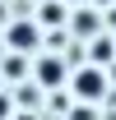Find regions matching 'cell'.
<instances>
[{"label":"cell","instance_id":"1","mask_svg":"<svg viewBox=\"0 0 116 120\" xmlns=\"http://www.w3.org/2000/svg\"><path fill=\"white\" fill-rule=\"evenodd\" d=\"M65 83H70L74 97H84V102H102V97H107V88H112V83H107V74H102V65H79Z\"/></svg>","mask_w":116,"mask_h":120},{"label":"cell","instance_id":"2","mask_svg":"<svg viewBox=\"0 0 116 120\" xmlns=\"http://www.w3.org/2000/svg\"><path fill=\"white\" fill-rule=\"evenodd\" d=\"M33 79H37L42 88H60V83L70 79V69H65V60H60V56H42V60H37V69H33Z\"/></svg>","mask_w":116,"mask_h":120},{"label":"cell","instance_id":"3","mask_svg":"<svg viewBox=\"0 0 116 120\" xmlns=\"http://www.w3.org/2000/svg\"><path fill=\"white\" fill-rule=\"evenodd\" d=\"M5 42L14 46V51H23V56H28V51H37V42H42V37H37V23H9V28H5Z\"/></svg>","mask_w":116,"mask_h":120},{"label":"cell","instance_id":"4","mask_svg":"<svg viewBox=\"0 0 116 120\" xmlns=\"http://www.w3.org/2000/svg\"><path fill=\"white\" fill-rule=\"evenodd\" d=\"M98 28H102L98 5H88V9H74V14H70V32H74V37H98Z\"/></svg>","mask_w":116,"mask_h":120},{"label":"cell","instance_id":"5","mask_svg":"<svg viewBox=\"0 0 116 120\" xmlns=\"http://www.w3.org/2000/svg\"><path fill=\"white\" fill-rule=\"evenodd\" d=\"M42 23H70V9H65V0H46L42 9H37Z\"/></svg>","mask_w":116,"mask_h":120},{"label":"cell","instance_id":"6","mask_svg":"<svg viewBox=\"0 0 116 120\" xmlns=\"http://www.w3.org/2000/svg\"><path fill=\"white\" fill-rule=\"evenodd\" d=\"M0 74L9 79V83H14V79H23V74H28V60H23V51H14V56H5V65H0Z\"/></svg>","mask_w":116,"mask_h":120},{"label":"cell","instance_id":"7","mask_svg":"<svg viewBox=\"0 0 116 120\" xmlns=\"http://www.w3.org/2000/svg\"><path fill=\"white\" fill-rule=\"evenodd\" d=\"M14 116V102H9V92H0V120H9Z\"/></svg>","mask_w":116,"mask_h":120},{"label":"cell","instance_id":"8","mask_svg":"<svg viewBox=\"0 0 116 120\" xmlns=\"http://www.w3.org/2000/svg\"><path fill=\"white\" fill-rule=\"evenodd\" d=\"M88 5H98V9H112V5H116V0H88Z\"/></svg>","mask_w":116,"mask_h":120},{"label":"cell","instance_id":"9","mask_svg":"<svg viewBox=\"0 0 116 120\" xmlns=\"http://www.w3.org/2000/svg\"><path fill=\"white\" fill-rule=\"evenodd\" d=\"M9 120H37V116H28V111H14V116H9Z\"/></svg>","mask_w":116,"mask_h":120},{"label":"cell","instance_id":"10","mask_svg":"<svg viewBox=\"0 0 116 120\" xmlns=\"http://www.w3.org/2000/svg\"><path fill=\"white\" fill-rule=\"evenodd\" d=\"M65 5H79V0H65Z\"/></svg>","mask_w":116,"mask_h":120}]
</instances>
